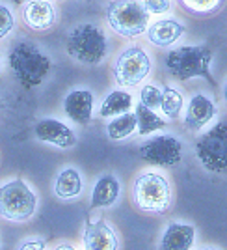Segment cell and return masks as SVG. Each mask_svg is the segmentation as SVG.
<instances>
[{
    "mask_svg": "<svg viewBox=\"0 0 227 250\" xmlns=\"http://www.w3.org/2000/svg\"><path fill=\"white\" fill-rule=\"evenodd\" d=\"M8 62L13 75L21 83L22 88L30 90L36 88L45 81L52 67V62L49 56H45L34 43L21 42L17 43L10 51Z\"/></svg>",
    "mask_w": 227,
    "mask_h": 250,
    "instance_id": "cell-1",
    "label": "cell"
},
{
    "mask_svg": "<svg viewBox=\"0 0 227 250\" xmlns=\"http://www.w3.org/2000/svg\"><path fill=\"white\" fill-rule=\"evenodd\" d=\"M210 62H212V49L201 47H181L168 52L166 56V69L177 81H190L192 77H203L207 83L216 84L210 75Z\"/></svg>",
    "mask_w": 227,
    "mask_h": 250,
    "instance_id": "cell-2",
    "label": "cell"
},
{
    "mask_svg": "<svg viewBox=\"0 0 227 250\" xmlns=\"http://www.w3.org/2000/svg\"><path fill=\"white\" fill-rule=\"evenodd\" d=\"M65 49L75 60L86 65H97L104 60L108 52V42L104 32L92 22L75 26L67 38Z\"/></svg>",
    "mask_w": 227,
    "mask_h": 250,
    "instance_id": "cell-3",
    "label": "cell"
},
{
    "mask_svg": "<svg viewBox=\"0 0 227 250\" xmlns=\"http://www.w3.org/2000/svg\"><path fill=\"white\" fill-rule=\"evenodd\" d=\"M132 200L136 208L145 213L164 215L171 206V185L156 172H145L134 179Z\"/></svg>",
    "mask_w": 227,
    "mask_h": 250,
    "instance_id": "cell-4",
    "label": "cell"
},
{
    "mask_svg": "<svg viewBox=\"0 0 227 250\" xmlns=\"http://www.w3.org/2000/svg\"><path fill=\"white\" fill-rule=\"evenodd\" d=\"M38 196L21 177L0 185V217L11 222H24L34 217Z\"/></svg>",
    "mask_w": 227,
    "mask_h": 250,
    "instance_id": "cell-5",
    "label": "cell"
},
{
    "mask_svg": "<svg viewBox=\"0 0 227 250\" xmlns=\"http://www.w3.org/2000/svg\"><path fill=\"white\" fill-rule=\"evenodd\" d=\"M106 19L119 36L138 38L147 30L149 13L142 2H112L108 4Z\"/></svg>",
    "mask_w": 227,
    "mask_h": 250,
    "instance_id": "cell-6",
    "label": "cell"
},
{
    "mask_svg": "<svg viewBox=\"0 0 227 250\" xmlns=\"http://www.w3.org/2000/svg\"><path fill=\"white\" fill-rule=\"evenodd\" d=\"M196 153L201 165L214 174L227 170V125L220 122L196 142Z\"/></svg>",
    "mask_w": 227,
    "mask_h": 250,
    "instance_id": "cell-7",
    "label": "cell"
},
{
    "mask_svg": "<svg viewBox=\"0 0 227 250\" xmlns=\"http://www.w3.org/2000/svg\"><path fill=\"white\" fill-rule=\"evenodd\" d=\"M151 71V60L142 47H131L119 54L114 65L115 83L123 88H132L144 81Z\"/></svg>",
    "mask_w": 227,
    "mask_h": 250,
    "instance_id": "cell-8",
    "label": "cell"
},
{
    "mask_svg": "<svg viewBox=\"0 0 227 250\" xmlns=\"http://www.w3.org/2000/svg\"><path fill=\"white\" fill-rule=\"evenodd\" d=\"M140 159L153 167H177L183 161V144L171 135L155 136L138 147Z\"/></svg>",
    "mask_w": 227,
    "mask_h": 250,
    "instance_id": "cell-9",
    "label": "cell"
},
{
    "mask_svg": "<svg viewBox=\"0 0 227 250\" xmlns=\"http://www.w3.org/2000/svg\"><path fill=\"white\" fill-rule=\"evenodd\" d=\"M82 241L84 250H117L119 247V239L114 228L103 219L95 220V222L92 220L86 222Z\"/></svg>",
    "mask_w": 227,
    "mask_h": 250,
    "instance_id": "cell-10",
    "label": "cell"
},
{
    "mask_svg": "<svg viewBox=\"0 0 227 250\" xmlns=\"http://www.w3.org/2000/svg\"><path fill=\"white\" fill-rule=\"evenodd\" d=\"M34 136L41 142H49L58 147H73L76 144V136L71 129L52 118H43L34 125Z\"/></svg>",
    "mask_w": 227,
    "mask_h": 250,
    "instance_id": "cell-11",
    "label": "cell"
},
{
    "mask_svg": "<svg viewBox=\"0 0 227 250\" xmlns=\"http://www.w3.org/2000/svg\"><path fill=\"white\" fill-rule=\"evenodd\" d=\"M63 110L73 122L88 125L92 122L93 94L90 90H73L63 99Z\"/></svg>",
    "mask_w": 227,
    "mask_h": 250,
    "instance_id": "cell-12",
    "label": "cell"
},
{
    "mask_svg": "<svg viewBox=\"0 0 227 250\" xmlns=\"http://www.w3.org/2000/svg\"><path fill=\"white\" fill-rule=\"evenodd\" d=\"M196 241V228L183 222H171L162 233L158 250H190Z\"/></svg>",
    "mask_w": 227,
    "mask_h": 250,
    "instance_id": "cell-13",
    "label": "cell"
},
{
    "mask_svg": "<svg viewBox=\"0 0 227 250\" xmlns=\"http://www.w3.org/2000/svg\"><path fill=\"white\" fill-rule=\"evenodd\" d=\"M216 116V104L212 103L207 95L197 94L190 99L186 108L185 125L190 131H199L203 125H207Z\"/></svg>",
    "mask_w": 227,
    "mask_h": 250,
    "instance_id": "cell-14",
    "label": "cell"
},
{
    "mask_svg": "<svg viewBox=\"0 0 227 250\" xmlns=\"http://www.w3.org/2000/svg\"><path fill=\"white\" fill-rule=\"evenodd\" d=\"M119 190H121V187H119L117 177L112 174H103L93 187L90 209L93 211V209H104L114 206L119 198Z\"/></svg>",
    "mask_w": 227,
    "mask_h": 250,
    "instance_id": "cell-15",
    "label": "cell"
},
{
    "mask_svg": "<svg viewBox=\"0 0 227 250\" xmlns=\"http://www.w3.org/2000/svg\"><path fill=\"white\" fill-rule=\"evenodd\" d=\"M22 17L24 22L34 30H49L56 19V10L51 2H28L24 6Z\"/></svg>",
    "mask_w": 227,
    "mask_h": 250,
    "instance_id": "cell-16",
    "label": "cell"
},
{
    "mask_svg": "<svg viewBox=\"0 0 227 250\" xmlns=\"http://www.w3.org/2000/svg\"><path fill=\"white\" fill-rule=\"evenodd\" d=\"M147 40L156 45V47H170L183 36L185 26L181 22L173 21V19H162V21L153 22L147 28Z\"/></svg>",
    "mask_w": 227,
    "mask_h": 250,
    "instance_id": "cell-17",
    "label": "cell"
},
{
    "mask_svg": "<svg viewBox=\"0 0 227 250\" xmlns=\"http://www.w3.org/2000/svg\"><path fill=\"white\" fill-rule=\"evenodd\" d=\"M82 177L78 174V170L75 168H65L62 170L56 181H54V194L62 200H73L76 196H80L82 192Z\"/></svg>",
    "mask_w": 227,
    "mask_h": 250,
    "instance_id": "cell-18",
    "label": "cell"
},
{
    "mask_svg": "<svg viewBox=\"0 0 227 250\" xmlns=\"http://www.w3.org/2000/svg\"><path fill=\"white\" fill-rule=\"evenodd\" d=\"M131 106H132L131 94H127L123 90H115L103 101L101 108H99V114L103 118H112V116L117 118L121 114H127L131 110Z\"/></svg>",
    "mask_w": 227,
    "mask_h": 250,
    "instance_id": "cell-19",
    "label": "cell"
},
{
    "mask_svg": "<svg viewBox=\"0 0 227 250\" xmlns=\"http://www.w3.org/2000/svg\"><path fill=\"white\" fill-rule=\"evenodd\" d=\"M134 118H136V125H138V133L142 136L149 135V133H155V131H160V129L166 127L164 120L160 116H156L153 110L145 108L144 104H138L136 106Z\"/></svg>",
    "mask_w": 227,
    "mask_h": 250,
    "instance_id": "cell-20",
    "label": "cell"
},
{
    "mask_svg": "<svg viewBox=\"0 0 227 250\" xmlns=\"http://www.w3.org/2000/svg\"><path fill=\"white\" fill-rule=\"evenodd\" d=\"M136 129V118L134 114L127 112V114H121L117 118H114L112 122L106 127V135L112 140H123L127 136H131Z\"/></svg>",
    "mask_w": 227,
    "mask_h": 250,
    "instance_id": "cell-21",
    "label": "cell"
},
{
    "mask_svg": "<svg viewBox=\"0 0 227 250\" xmlns=\"http://www.w3.org/2000/svg\"><path fill=\"white\" fill-rule=\"evenodd\" d=\"M160 110L170 120L179 118L181 110H183V95H181V92H177L175 88H171V86H166L162 90V97H160Z\"/></svg>",
    "mask_w": 227,
    "mask_h": 250,
    "instance_id": "cell-22",
    "label": "cell"
},
{
    "mask_svg": "<svg viewBox=\"0 0 227 250\" xmlns=\"http://www.w3.org/2000/svg\"><path fill=\"white\" fill-rule=\"evenodd\" d=\"M160 97H162V90H158L153 84H147L140 92V104L155 112L156 108H160Z\"/></svg>",
    "mask_w": 227,
    "mask_h": 250,
    "instance_id": "cell-23",
    "label": "cell"
},
{
    "mask_svg": "<svg viewBox=\"0 0 227 250\" xmlns=\"http://www.w3.org/2000/svg\"><path fill=\"white\" fill-rule=\"evenodd\" d=\"M13 28V13L10 8L0 4V38H6Z\"/></svg>",
    "mask_w": 227,
    "mask_h": 250,
    "instance_id": "cell-24",
    "label": "cell"
},
{
    "mask_svg": "<svg viewBox=\"0 0 227 250\" xmlns=\"http://www.w3.org/2000/svg\"><path fill=\"white\" fill-rule=\"evenodd\" d=\"M144 4V8L147 13H166V11H170L171 8V4L170 2H166V0H158V2H142Z\"/></svg>",
    "mask_w": 227,
    "mask_h": 250,
    "instance_id": "cell-25",
    "label": "cell"
},
{
    "mask_svg": "<svg viewBox=\"0 0 227 250\" xmlns=\"http://www.w3.org/2000/svg\"><path fill=\"white\" fill-rule=\"evenodd\" d=\"M19 250H47L45 239H26L21 243Z\"/></svg>",
    "mask_w": 227,
    "mask_h": 250,
    "instance_id": "cell-26",
    "label": "cell"
},
{
    "mask_svg": "<svg viewBox=\"0 0 227 250\" xmlns=\"http://www.w3.org/2000/svg\"><path fill=\"white\" fill-rule=\"evenodd\" d=\"M186 6L194 8V10H210V8L216 6V2H208V4H190V2H186Z\"/></svg>",
    "mask_w": 227,
    "mask_h": 250,
    "instance_id": "cell-27",
    "label": "cell"
},
{
    "mask_svg": "<svg viewBox=\"0 0 227 250\" xmlns=\"http://www.w3.org/2000/svg\"><path fill=\"white\" fill-rule=\"evenodd\" d=\"M54 250H76V249H75L73 245H58Z\"/></svg>",
    "mask_w": 227,
    "mask_h": 250,
    "instance_id": "cell-28",
    "label": "cell"
},
{
    "mask_svg": "<svg viewBox=\"0 0 227 250\" xmlns=\"http://www.w3.org/2000/svg\"><path fill=\"white\" fill-rule=\"evenodd\" d=\"M2 106H4V104H2V101H0V110H2Z\"/></svg>",
    "mask_w": 227,
    "mask_h": 250,
    "instance_id": "cell-29",
    "label": "cell"
},
{
    "mask_svg": "<svg viewBox=\"0 0 227 250\" xmlns=\"http://www.w3.org/2000/svg\"><path fill=\"white\" fill-rule=\"evenodd\" d=\"M203 250H214V249H203Z\"/></svg>",
    "mask_w": 227,
    "mask_h": 250,
    "instance_id": "cell-30",
    "label": "cell"
}]
</instances>
